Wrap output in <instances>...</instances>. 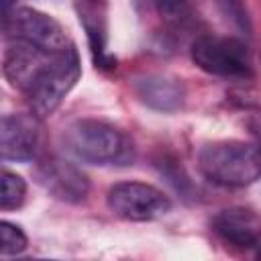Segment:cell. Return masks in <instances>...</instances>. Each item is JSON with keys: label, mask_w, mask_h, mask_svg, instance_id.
<instances>
[{"label": "cell", "mask_w": 261, "mask_h": 261, "mask_svg": "<svg viewBox=\"0 0 261 261\" xmlns=\"http://www.w3.org/2000/svg\"><path fill=\"white\" fill-rule=\"evenodd\" d=\"M200 173L222 188H245L261 177V147L245 141L206 143L198 153Z\"/></svg>", "instance_id": "7a4b0ae2"}, {"label": "cell", "mask_w": 261, "mask_h": 261, "mask_svg": "<svg viewBox=\"0 0 261 261\" xmlns=\"http://www.w3.org/2000/svg\"><path fill=\"white\" fill-rule=\"evenodd\" d=\"M212 230L230 247L255 249L261 247V218L243 206L220 210L212 218Z\"/></svg>", "instance_id": "30bf717a"}, {"label": "cell", "mask_w": 261, "mask_h": 261, "mask_svg": "<svg viewBox=\"0 0 261 261\" xmlns=\"http://www.w3.org/2000/svg\"><path fill=\"white\" fill-rule=\"evenodd\" d=\"M27 196V184L20 175L2 169V194H0V208L4 212L8 210H16L22 206Z\"/></svg>", "instance_id": "5bb4252c"}, {"label": "cell", "mask_w": 261, "mask_h": 261, "mask_svg": "<svg viewBox=\"0 0 261 261\" xmlns=\"http://www.w3.org/2000/svg\"><path fill=\"white\" fill-rule=\"evenodd\" d=\"M12 4H14V0H2V12H4V14L10 12V10H12Z\"/></svg>", "instance_id": "e0dca14e"}, {"label": "cell", "mask_w": 261, "mask_h": 261, "mask_svg": "<svg viewBox=\"0 0 261 261\" xmlns=\"http://www.w3.org/2000/svg\"><path fill=\"white\" fill-rule=\"evenodd\" d=\"M108 208L122 220L149 222L171 210V200L155 186L143 181H120L108 190Z\"/></svg>", "instance_id": "5b68a950"}, {"label": "cell", "mask_w": 261, "mask_h": 261, "mask_svg": "<svg viewBox=\"0 0 261 261\" xmlns=\"http://www.w3.org/2000/svg\"><path fill=\"white\" fill-rule=\"evenodd\" d=\"M80 75H82L80 53H77L75 45L71 43L67 49L55 53V57L49 63V67L45 69V73L39 77V82L27 94L31 112L39 118L53 114L57 110V106L63 102V98L69 94V90L75 86Z\"/></svg>", "instance_id": "277c9868"}, {"label": "cell", "mask_w": 261, "mask_h": 261, "mask_svg": "<svg viewBox=\"0 0 261 261\" xmlns=\"http://www.w3.org/2000/svg\"><path fill=\"white\" fill-rule=\"evenodd\" d=\"M35 177L45 192L67 204L84 202L90 192V179L86 177V173L73 163L59 157L43 159L35 167Z\"/></svg>", "instance_id": "9c48e42d"}, {"label": "cell", "mask_w": 261, "mask_h": 261, "mask_svg": "<svg viewBox=\"0 0 261 261\" xmlns=\"http://www.w3.org/2000/svg\"><path fill=\"white\" fill-rule=\"evenodd\" d=\"M41 118L31 114H4L0 122V153L4 161H33L41 149Z\"/></svg>", "instance_id": "ba28073f"}, {"label": "cell", "mask_w": 261, "mask_h": 261, "mask_svg": "<svg viewBox=\"0 0 261 261\" xmlns=\"http://www.w3.org/2000/svg\"><path fill=\"white\" fill-rule=\"evenodd\" d=\"M192 61L206 73L224 80H249L253 75L249 49L241 39L200 35L192 43Z\"/></svg>", "instance_id": "3957f363"}, {"label": "cell", "mask_w": 261, "mask_h": 261, "mask_svg": "<svg viewBox=\"0 0 261 261\" xmlns=\"http://www.w3.org/2000/svg\"><path fill=\"white\" fill-rule=\"evenodd\" d=\"M75 10L96 67H114L116 59L108 53V0H75Z\"/></svg>", "instance_id": "8fae6325"}, {"label": "cell", "mask_w": 261, "mask_h": 261, "mask_svg": "<svg viewBox=\"0 0 261 261\" xmlns=\"http://www.w3.org/2000/svg\"><path fill=\"white\" fill-rule=\"evenodd\" d=\"M216 6L220 8V12L239 29L249 33L251 31V22H249V12L245 6V0H216Z\"/></svg>", "instance_id": "2e32d148"}, {"label": "cell", "mask_w": 261, "mask_h": 261, "mask_svg": "<svg viewBox=\"0 0 261 261\" xmlns=\"http://www.w3.org/2000/svg\"><path fill=\"white\" fill-rule=\"evenodd\" d=\"M135 94L141 98L143 104H147L153 110L159 112H173L181 108L186 100V88L179 80L161 75V73H151V75H141L133 82Z\"/></svg>", "instance_id": "7c38bea8"}, {"label": "cell", "mask_w": 261, "mask_h": 261, "mask_svg": "<svg viewBox=\"0 0 261 261\" xmlns=\"http://www.w3.org/2000/svg\"><path fill=\"white\" fill-rule=\"evenodd\" d=\"M55 53H59V51H45L35 45H29L24 41L8 39V45H6L4 57H2V71H4L6 82L14 90H18L27 96L33 90V86L39 82V77L45 73V69L53 61Z\"/></svg>", "instance_id": "52a82bcc"}, {"label": "cell", "mask_w": 261, "mask_h": 261, "mask_svg": "<svg viewBox=\"0 0 261 261\" xmlns=\"http://www.w3.org/2000/svg\"><path fill=\"white\" fill-rule=\"evenodd\" d=\"M65 149L80 161L92 165H130L135 159L133 141L114 124L80 118L63 128Z\"/></svg>", "instance_id": "6da1fadb"}, {"label": "cell", "mask_w": 261, "mask_h": 261, "mask_svg": "<svg viewBox=\"0 0 261 261\" xmlns=\"http://www.w3.org/2000/svg\"><path fill=\"white\" fill-rule=\"evenodd\" d=\"M4 33L8 39L24 41L45 51H63L71 45L63 27L53 16L27 6H14L4 14Z\"/></svg>", "instance_id": "8992f818"}, {"label": "cell", "mask_w": 261, "mask_h": 261, "mask_svg": "<svg viewBox=\"0 0 261 261\" xmlns=\"http://www.w3.org/2000/svg\"><path fill=\"white\" fill-rule=\"evenodd\" d=\"M0 237H2L0 253H2L4 257H8V255H18V253H22V251L27 249V245H29V239H27V234L22 232V228L16 226V224H10V222H6V220L0 222Z\"/></svg>", "instance_id": "9a60e30c"}, {"label": "cell", "mask_w": 261, "mask_h": 261, "mask_svg": "<svg viewBox=\"0 0 261 261\" xmlns=\"http://www.w3.org/2000/svg\"><path fill=\"white\" fill-rule=\"evenodd\" d=\"M159 24L169 33L188 31L196 22V0H145Z\"/></svg>", "instance_id": "4fadbf2b"}]
</instances>
